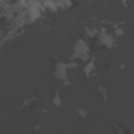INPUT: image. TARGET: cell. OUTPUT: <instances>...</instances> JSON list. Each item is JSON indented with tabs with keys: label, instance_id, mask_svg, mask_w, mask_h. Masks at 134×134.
Instances as JSON below:
<instances>
[{
	"label": "cell",
	"instance_id": "obj_2",
	"mask_svg": "<svg viewBox=\"0 0 134 134\" xmlns=\"http://www.w3.org/2000/svg\"><path fill=\"white\" fill-rule=\"evenodd\" d=\"M97 89H98L99 94H100V97L104 99V102H105V103H106V102H108V98H109L108 88H107L105 85L100 84V85H98V86H97Z\"/></svg>",
	"mask_w": 134,
	"mask_h": 134
},
{
	"label": "cell",
	"instance_id": "obj_1",
	"mask_svg": "<svg viewBox=\"0 0 134 134\" xmlns=\"http://www.w3.org/2000/svg\"><path fill=\"white\" fill-rule=\"evenodd\" d=\"M66 68H67V65L65 63H59L57 65V71H55V74L59 79L61 80H66L67 77V73H66Z\"/></svg>",
	"mask_w": 134,
	"mask_h": 134
},
{
	"label": "cell",
	"instance_id": "obj_5",
	"mask_svg": "<svg viewBox=\"0 0 134 134\" xmlns=\"http://www.w3.org/2000/svg\"><path fill=\"white\" fill-rule=\"evenodd\" d=\"M52 103L54 104L55 107H61V106H62V99H61L60 94H59L58 92H57V93L54 94V96L52 97Z\"/></svg>",
	"mask_w": 134,
	"mask_h": 134
},
{
	"label": "cell",
	"instance_id": "obj_6",
	"mask_svg": "<svg viewBox=\"0 0 134 134\" xmlns=\"http://www.w3.org/2000/svg\"><path fill=\"white\" fill-rule=\"evenodd\" d=\"M77 113L82 117H86V115L88 114V110H86L85 108H77Z\"/></svg>",
	"mask_w": 134,
	"mask_h": 134
},
{
	"label": "cell",
	"instance_id": "obj_4",
	"mask_svg": "<svg viewBox=\"0 0 134 134\" xmlns=\"http://www.w3.org/2000/svg\"><path fill=\"white\" fill-rule=\"evenodd\" d=\"M93 70H94V63H93V61L89 62V63L84 67V71H85V73H86L87 75H89Z\"/></svg>",
	"mask_w": 134,
	"mask_h": 134
},
{
	"label": "cell",
	"instance_id": "obj_3",
	"mask_svg": "<svg viewBox=\"0 0 134 134\" xmlns=\"http://www.w3.org/2000/svg\"><path fill=\"white\" fill-rule=\"evenodd\" d=\"M100 42L103 44H105L107 47H111L113 44V39L111 36H109L107 34H102L100 35Z\"/></svg>",
	"mask_w": 134,
	"mask_h": 134
}]
</instances>
